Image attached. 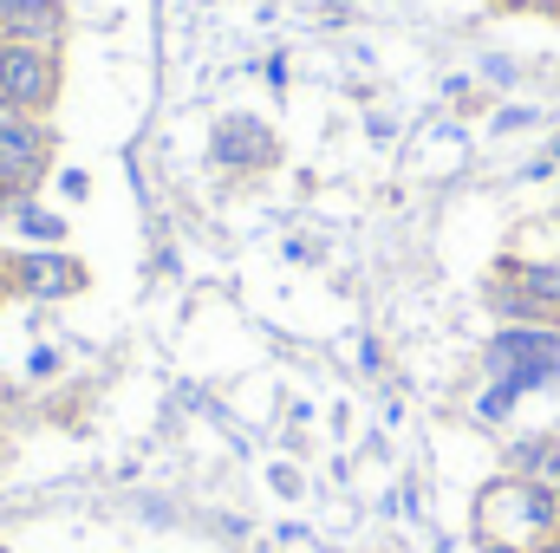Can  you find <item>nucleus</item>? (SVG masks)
<instances>
[{
	"label": "nucleus",
	"instance_id": "12",
	"mask_svg": "<svg viewBox=\"0 0 560 553\" xmlns=\"http://www.w3.org/2000/svg\"><path fill=\"white\" fill-rule=\"evenodd\" d=\"M555 541H560V528H555Z\"/></svg>",
	"mask_w": 560,
	"mask_h": 553
},
{
	"label": "nucleus",
	"instance_id": "10",
	"mask_svg": "<svg viewBox=\"0 0 560 553\" xmlns=\"http://www.w3.org/2000/svg\"><path fill=\"white\" fill-rule=\"evenodd\" d=\"M7 398H13V391H7V385H0V416H7Z\"/></svg>",
	"mask_w": 560,
	"mask_h": 553
},
{
	"label": "nucleus",
	"instance_id": "3",
	"mask_svg": "<svg viewBox=\"0 0 560 553\" xmlns=\"http://www.w3.org/2000/svg\"><path fill=\"white\" fill-rule=\"evenodd\" d=\"M0 98L20 105V111H52L59 98V46H20V39H0Z\"/></svg>",
	"mask_w": 560,
	"mask_h": 553
},
{
	"label": "nucleus",
	"instance_id": "1",
	"mask_svg": "<svg viewBox=\"0 0 560 553\" xmlns=\"http://www.w3.org/2000/svg\"><path fill=\"white\" fill-rule=\"evenodd\" d=\"M46 169H52V138H46V125H39L33 111H20V105L0 98V189H7V196H33V189L46 183Z\"/></svg>",
	"mask_w": 560,
	"mask_h": 553
},
{
	"label": "nucleus",
	"instance_id": "2",
	"mask_svg": "<svg viewBox=\"0 0 560 553\" xmlns=\"http://www.w3.org/2000/svg\"><path fill=\"white\" fill-rule=\"evenodd\" d=\"M489 372L502 378V391H528L560 378V332L555 326H509L489 345Z\"/></svg>",
	"mask_w": 560,
	"mask_h": 553
},
{
	"label": "nucleus",
	"instance_id": "11",
	"mask_svg": "<svg viewBox=\"0 0 560 553\" xmlns=\"http://www.w3.org/2000/svg\"><path fill=\"white\" fill-rule=\"evenodd\" d=\"M0 209H7V189H0Z\"/></svg>",
	"mask_w": 560,
	"mask_h": 553
},
{
	"label": "nucleus",
	"instance_id": "5",
	"mask_svg": "<svg viewBox=\"0 0 560 553\" xmlns=\"http://www.w3.org/2000/svg\"><path fill=\"white\" fill-rule=\"evenodd\" d=\"M13 293L26 299H72L85 293V268L59 248H33V255H13Z\"/></svg>",
	"mask_w": 560,
	"mask_h": 553
},
{
	"label": "nucleus",
	"instance_id": "8",
	"mask_svg": "<svg viewBox=\"0 0 560 553\" xmlns=\"http://www.w3.org/2000/svg\"><path fill=\"white\" fill-rule=\"evenodd\" d=\"M515 469H522V482L560 495V443H522L515 449Z\"/></svg>",
	"mask_w": 560,
	"mask_h": 553
},
{
	"label": "nucleus",
	"instance_id": "7",
	"mask_svg": "<svg viewBox=\"0 0 560 553\" xmlns=\"http://www.w3.org/2000/svg\"><path fill=\"white\" fill-rule=\"evenodd\" d=\"M215 156L222 163H255V156H268V138L255 131V118H229L215 131Z\"/></svg>",
	"mask_w": 560,
	"mask_h": 553
},
{
	"label": "nucleus",
	"instance_id": "4",
	"mask_svg": "<svg viewBox=\"0 0 560 553\" xmlns=\"http://www.w3.org/2000/svg\"><path fill=\"white\" fill-rule=\"evenodd\" d=\"M495 299H502V313H515V319H560V261H509L502 280H495Z\"/></svg>",
	"mask_w": 560,
	"mask_h": 553
},
{
	"label": "nucleus",
	"instance_id": "6",
	"mask_svg": "<svg viewBox=\"0 0 560 553\" xmlns=\"http://www.w3.org/2000/svg\"><path fill=\"white\" fill-rule=\"evenodd\" d=\"M66 0H0V39L20 46H59L66 39Z\"/></svg>",
	"mask_w": 560,
	"mask_h": 553
},
{
	"label": "nucleus",
	"instance_id": "9",
	"mask_svg": "<svg viewBox=\"0 0 560 553\" xmlns=\"http://www.w3.org/2000/svg\"><path fill=\"white\" fill-rule=\"evenodd\" d=\"M13 293V255H0V299Z\"/></svg>",
	"mask_w": 560,
	"mask_h": 553
}]
</instances>
